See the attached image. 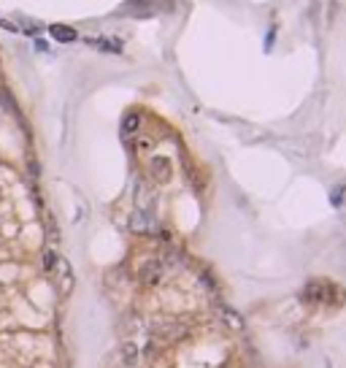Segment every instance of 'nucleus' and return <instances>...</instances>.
Returning <instances> with one entry per match:
<instances>
[{
  "mask_svg": "<svg viewBox=\"0 0 346 368\" xmlns=\"http://www.w3.org/2000/svg\"><path fill=\"white\" fill-rule=\"evenodd\" d=\"M52 35H57V38H62V41H65V38H70V33H68V30H57V27L52 30Z\"/></svg>",
  "mask_w": 346,
  "mask_h": 368,
  "instance_id": "nucleus-1",
  "label": "nucleus"
}]
</instances>
